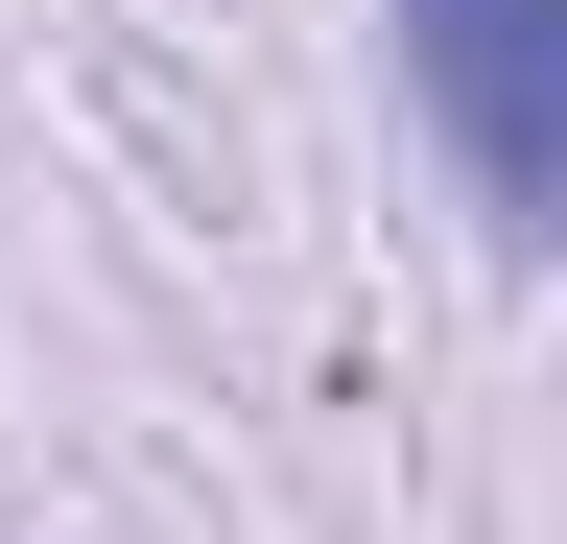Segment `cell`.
Listing matches in <instances>:
<instances>
[{"label":"cell","mask_w":567,"mask_h":544,"mask_svg":"<svg viewBox=\"0 0 567 544\" xmlns=\"http://www.w3.org/2000/svg\"><path fill=\"white\" fill-rule=\"evenodd\" d=\"M402 95L520 260H567V0H402Z\"/></svg>","instance_id":"1"}]
</instances>
